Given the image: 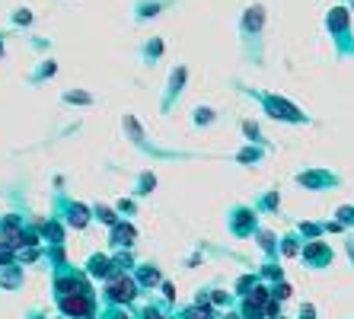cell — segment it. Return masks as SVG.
I'll list each match as a JSON object with an SVG mask.
<instances>
[{
    "label": "cell",
    "mask_w": 354,
    "mask_h": 319,
    "mask_svg": "<svg viewBox=\"0 0 354 319\" xmlns=\"http://www.w3.org/2000/svg\"><path fill=\"white\" fill-rule=\"evenodd\" d=\"M64 310H67V313H77V316H80V313L90 310V300H86V297H67V300H64Z\"/></svg>",
    "instance_id": "4"
},
{
    "label": "cell",
    "mask_w": 354,
    "mask_h": 319,
    "mask_svg": "<svg viewBox=\"0 0 354 319\" xmlns=\"http://www.w3.org/2000/svg\"><path fill=\"white\" fill-rule=\"evenodd\" d=\"M109 294L115 297V300H131V297H134V287H131V281H128V278H118L115 284L109 287Z\"/></svg>",
    "instance_id": "3"
},
{
    "label": "cell",
    "mask_w": 354,
    "mask_h": 319,
    "mask_svg": "<svg viewBox=\"0 0 354 319\" xmlns=\"http://www.w3.org/2000/svg\"><path fill=\"white\" fill-rule=\"evenodd\" d=\"M262 23H265V10L262 7L246 10V17H243V33H259V26Z\"/></svg>",
    "instance_id": "2"
},
{
    "label": "cell",
    "mask_w": 354,
    "mask_h": 319,
    "mask_svg": "<svg viewBox=\"0 0 354 319\" xmlns=\"http://www.w3.org/2000/svg\"><path fill=\"white\" fill-rule=\"evenodd\" d=\"M300 182H304V185H322V182H332V176L316 172V176H300Z\"/></svg>",
    "instance_id": "5"
},
{
    "label": "cell",
    "mask_w": 354,
    "mask_h": 319,
    "mask_svg": "<svg viewBox=\"0 0 354 319\" xmlns=\"http://www.w3.org/2000/svg\"><path fill=\"white\" fill-rule=\"evenodd\" d=\"M265 106L272 109V112H278V118H288V122H304V118H306L300 109H294L290 102H284V99H272V96H268V99H265Z\"/></svg>",
    "instance_id": "1"
}]
</instances>
